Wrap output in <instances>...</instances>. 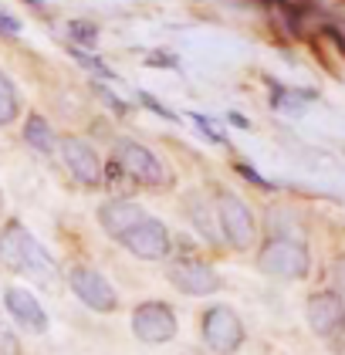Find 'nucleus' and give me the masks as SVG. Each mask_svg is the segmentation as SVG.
I'll use <instances>...</instances> for the list:
<instances>
[{"label": "nucleus", "instance_id": "nucleus-10", "mask_svg": "<svg viewBox=\"0 0 345 355\" xmlns=\"http://www.w3.org/2000/svg\"><path fill=\"white\" fill-rule=\"evenodd\" d=\"M169 284L176 291L190 295V298H207V295H213L220 288V274L213 271L210 264H203V261L183 257V261H176L169 268Z\"/></svg>", "mask_w": 345, "mask_h": 355}, {"label": "nucleus", "instance_id": "nucleus-20", "mask_svg": "<svg viewBox=\"0 0 345 355\" xmlns=\"http://www.w3.org/2000/svg\"><path fill=\"white\" fill-rule=\"evenodd\" d=\"M0 355H21V342L10 328L0 322Z\"/></svg>", "mask_w": 345, "mask_h": 355}, {"label": "nucleus", "instance_id": "nucleus-15", "mask_svg": "<svg viewBox=\"0 0 345 355\" xmlns=\"http://www.w3.org/2000/svg\"><path fill=\"white\" fill-rule=\"evenodd\" d=\"M21 115V98H17V88L14 82L0 71V129L3 125H10L14 119Z\"/></svg>", "mask_w": 345, "mask_h": 355}, {"label": "nucleus", "instance_id": "nucleus-1", "mask_svg": "<svg viewBox=\"0 0 345 355\" xmlns=\"http://www.w3.org/2000/svg\"><path fill=\"white\" fill-rule=\"evenodd\" d=\"M0 261L17 274H27L41 284H51L58 277V264L54 257L44 250V244L27 230L24 223L10 220L3 230H0Z\"/></svg>", "mask_w": 345, "mask_h": 355}, {"label": "nucleus", "instance_id": "nucleus-19", "mask_svg": "<svg viewBox=\"0 0 345 355\" xmlns=\"http://www.w3.org/2000/svg\"><path fill=\"white\" fill-rule=\"evenodd\" d=\"M190 217H193V223H196V230L207 237V241H217V230L210 227V214L203 210V207H190Z\"/></svg>", "mask_w": 345, "mask_h": 355}, {"label": "nucleus", "instance_id": "nucleus-13", "mask_svg": "<svg viewBox=\"0 0 345 355\" xmlns=\"http://www.w3.org/2000/svg\"><path fill=\"white\" fill-rule=\"evenodd\" d=\"M142 217H146V210H142L139 203H133V200H122V196L99 207V223H102V230H106L108 237H115V241H119L129 227H135Z\"/></svg>", "mask_w": 345, "mask_h": 355}, {"label": "nucleus", "instance_id": "nucleus-5", "mask_svg": "<svg viewBox=\"0 0 345 355\" xmlns=\"http://www.w3.org/2000/svg\"><path fill=\"white\" fill-rule=\"evenodd\" d=\"M119 244L126 247L129 254H135L139 261H162V257H169V250H173V237H169V227H166L162 220L146 214L135 227H129V230L119 237Z\"/></svg>", "mask_w": 345, "mask_h": 355}, {"label": "nucleus", "instance_id": "nucleus-12", "mask_svg": "<svg viewBox=\"0 0 345 355\" xmlns=\"http://www.w3.org/2000/svg\"><path fill=\"white\" fill-rule=\"evenodd\" d=\"M3 304H7L10 318L21 328L34 331V335H44V331H48V315H44L41 301L34 298L27 288H7V291H3Z\"/></svg>", "mask_w": 345, "mask_h": 355}, {"label": "nucleus", "instance_id": "nucleus-21", "mask_svg": "<svg viewBox=\"0 0 345 355\" xmlns=\"http://www.w3.org/2000/svg\"><path fill=\"white\" fill-rule=\"evenodd\" d=\"M95 92H99V98H102V102H106V105H108L112 112H119V115H126V112H129V105H126V102H122L119 95H112L108 88H102V85H95Z\"/></svg>", "mask_w": 345, "mask_h": 355}, {"label": "nucleus", "instance_id": "nucleus-9", "mask_svg": "<svg viewBox=\"0 0 345 355\" xmlns=\"http://www.w3.org/2000/svg\"><path fill=\"white\" fill-rule=\"evenodd\" d=\"M305 318H308V325H312V331H315L319 338H328V342L339 345V335H345L342 295H335V291L312 295V298H308V308H305Z\"/></svg>", "mask_w": 345, "mask_h": 355}, {"label": "nucleus", "instance_id": "nucleus-24", "mask_svg": "<svg viewBox=\"0 0 345 355\" xmlns=\"http://www.w3.org/2000/svg\"><path fill=\"white\" fill-rule=\"evenodd\" d=\"M139 98H142V102H146V105H149V109L156 112V115H162V119H169V122H173V119H176V115H173V112L166 109V105H160V102H156V98H153V95H146V92H142V95H139Z\"/></svg>", "mask_w": 345, "mask_h": 355}, {"label": "nucleus", "instance_id": "nucleus-6", "mask_svg": "<svg viewBox=\"0 0 345 355\" xmlns=\"http://www.w3.org/2000/svg\"><path fill=\"white\" fill-rule=\"evenodd\" d=\"M203 342H207V349L217 355H230L240 349V342H244V322L237 318V311H230V308H224V304H213L203 311Z\"/></svg>", "mask_w": 345, "mask_h": 355}, {"label": "nucleus", "instance_id": "nucleus-7", "mask_svg": "<svg viewBox=\"0 0 345 355\" xmlns=\"http://www.w3.org/2000/svg\"><path fill=\"white\" fill-rule=\"evenodd\" d=\"M68 288L75 291V298L81 304H88L92 311H115L119 308V295H115V288L108 284V277L102 271H95V268H85V264H75L71 271H68Z\"/></svg>", "mask_w": 345, "mask_h": 355}, {"label": "nucleus", "instance_id": "nucleus-3", "mask_svg": "<svg viewBox=\"0 0 345 355\" xmlns=\"http://www.w3.org/2000/svg\"><path fill=\"white\" fill-rule=\"evenodd\" d=\"M115 163L119 169L139 183V187H169L173 183V176H169V169L146 149V146H139L133 139H126V142H119V149H115Z\"/></svg>", "mask_w": 345, "mask_h": 355}, {"label": "nucleus", "instance_id": "nucleus-8", "mask_svg": "<svg viewBox=\"0 0 345 355\" xmlns=\"http://www.w3.org/2000/svg\"><path fill=\"white\" fill-rule=\"evenodd\" d=\"M176 315L169 304L162 301H146L133 311V331L139 342L146 345H162V342H173L176 338Z\"/></svg>", "mask_w": 345, "mask_h": 355}, {"label": "nucleus", "instance_id": "nucleus-18", "mask_svg": "<svg viewBox=\"0 0 345 355\" xmlns=\"http://www.w3.org/2000/svg\"><path fill=\"white\" fill-rule=\"evenodd\" d=\"M193 122H196V125L203 129V136L210 139V142H217V146H227V132H224V129H220L217 122H210L207 115H200V112H193Z\"/></svg>", "mask_w": 345, "mask_h": 355}, {"label": "nucleus", "instance_id": "nucleus-26", "mask_svg": "<svg viewBox=\"0 0 345 355\" xmlns=\"http://www.w3.org/2000/svg\"><path fill=\"white\" fill-rule=\"evenodd\" d=\"M149 64H166V68H176V58H173V55H149Z\"/></svg>", "mask_w": 345, "mask_h": 355}, {"label": "nucleus", "instance_id": "nucleus-29", "mask_svg": "<svg viewBox=\"0 0 345 355\" xmlns=\"http://www.w3.org/2000/svg\"><path fill=\"white\" fill-rule=\"evenodd\" d=\"M0 207H3V193H0Z\"/></svg>", "mask_w": 345, "mask_h": 355}, {"label": "nucleus", "instance_id": "nucleus-22", "mask_svg": "<svg viewBox=\"0 0 345 355\" xmlns=\"http://www.w3.org/2000/svg\"><path fill=\"white\" fill-rule=\"evenodd\" d=\"M71 58H78V61H81V64H85V68H92V71H99V75H106V78H115V75L108 71L106 64H99L95 58H92V55H85L81 48H71Z\"/></svg>", "mask_w": 345, "mask_h": 355}, {"label": "nucleus", "instance_id": "nucleus-17", "mask_svg": "<svg viewBox=\"0 0 345 355\" xmlns=\"http://www.w3.org/2000/svg\"><path fill=\"white\" fill-rule=\"evenodd\" d=\"M68 34H71L78 44H85V48H95V44H99V31H95V24H88V21H71V24H68Z\"/></svg>", "mask_w": 345, "mask_h": 355}, {"label": "nucleus", "instance_id": "nucleus-16", "mask_svg": "<svg viewBox=\"0 0 345 355\" xmlns=\"http://www.w3.org/2000/svg\"><path fill=\"white\" fill-rule=\"evenodd\" d=\"M274 95H271V105L278 112H301L305 102L315 98V92H292V88H281V85H271Z\"/></svg>", "mask_w": 345, "mask_h": 355}, {"label": "nucleus", "instance_id": "nucleus-11", "mask_svg": "<svg viewBox=\"0 0 345 355\" xmlns=\"http://www.w3.org/2000/svg\"><path fill=\"white\" fill-rule=\"evenodd\" d=\"M58 149H61V159L68 166V173L78 180L81 187H99L102 183V159L85 139L68 136L58 142Z\"/></svg>", "mask_w": 345, "mask_h": 355}, {"label": "nucleus", "instance_id": "nucleus-23", "mask_svg": "<svg viewBox=\"0 0 345 355\" xmlns=\"http://www.w3.org/2000/svg\"><path fill=\"white\" fill-rule=\"evenodd\" d=\"M0 34H3V37H17V34H21V21L0 10Z\"/></svg>", "mask_w": 345, "mask_h": 355}, {"label": "nucleus", "instance_id": "nucleus-28", "mask_svg": "<svg viewBox=\"0 0 345 355\" xmlns=\"http://www.w3.org/2000/svg\"><path fill=\"white\" fill-rule=\"evenodd\" d=\"M27 3H34V7H41V0H27Z\"/></svg>", "mask_w": 345, "mask_h": 355}, {"label": "nucleus", "instance_id": "nucleus-14", "mask_svg": "<svg viewBox=\"0 0 345 355\" xmlns=\"http://www.w3.org/2000/svg\"><path fill=\"white\" fill-rule=\"evenodd\" d=\"M24 142L34 149V153H41V156H51V153H54L58 139H54L51 125H48V119H44V115H27Z\"/></svg>", "mask_w": 345, "mask_h": 355}, {"label": "nucleus", "instance_id": "nucleus-25", "mask_svg": "<svg viewBox=\"0 0 345 355\" xmlns=\"http://www.w3.org/2000/svg\"><path fill=\"white\" fill-rule=\"evenodd\" d=\"M237 173H240V176H247L251 183H258V187H267V180H261V176L254 173V166H247V163H237Z\"/></svg>", "mask_w": 345, "mask_h": 355}, {"label": "nucleus", "instance_id": "nucleus-2", "mask_svg": "<svg viewBox=\"0 0 345 355\" xmlns=\"http://www.w3.org/2000/svg\"><path fill=\"white\" fill-rule=\"evenodd\" d=\"M258 268L271 277H288V281H301L308 277L312 268V257H308V247L301 244L298 237H285V234H274L267 237L261 254H258Z\"/></svg>", "mask_w": 345, "mask_h": 355}, {"label": "nucleus", "instance_id": "nucleus-27", "mask_svg": "<svg viewBox=\"0 0 345 355\" xmlns=\"http://www.w3.org/2000/svg\"><path fill=\"white\" fill-rule=\"evenodd\" d=\"M230 122H234V125H240V129H247V125H251V122H247L240 112H230Z\"/></svg>", "mask_w": 345, "mask_h": 355}, {"label": "nucleus", "instance_id": "nucleus-4", "mask_svg": "<svg viewBox=\"0 0 345 355\" xmlns=\"http://www.w3.org/2000/svg\"><path fill=\"white\" fill-rule=\"evenodd\" d=\"M217 217H220L224 241L234 247V250H251V247H254L258 223H254L251 207L240 200L237 193H220V200H217Z\"/></svg>", "mask_w": 345, "mask_h": 355}]
</instances>
